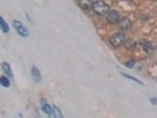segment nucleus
Wrapping results in <instances>:
<instances>
[{"instance_id":"2","label":"nucleus","mask_w":157,"mask_h":118,"mask_svg":"<svg viewBox=\"0 0 157 118\" xmlns=\"http://www.w3.org/2000/svg\"><path fill=\"white\" fill-rule=\"evenodd\" d=\"M12 26L14 27L16 32H17L19 36L24 37V38L30 36V32H28L27 27L21 21H19V20H13V21H12Z\"/></svg>"},{"instance_id":"4","label":"nucleus","mask_w":157,"mask_h":118,"mask_svg":"<svg viewBox=\"0 0 157 118\" xmlns=\"http://www.w3.org/2000/svg\"><path fill=\"white\" fill-rule=\"evenodd\" d=\"M119 13L117 11H110L108 14H106V21L111 25H115V24H118L119 23Z\"/></svg>"},{"instance_id":"3","label":"nucleus","mask_w":157,"mask_h":118,"mask_svg":"<svg viewBox=\"0 0 157 118\" xmlns=\"http://www.w3.org/2000/svg\"><path fill=\"white\" fill-rule=\"evenodd\" d=\"M109 43L114 47H119V46L125 43V37L122 33H115L114 36H111L109 38Z\"/></svg>"},{"instance_id":"12","label":"nucleus","mask_w":157,"mask_h":118,"mask_svg":"<svg viewBox=\"0 0 157 118\" xmlns=\"http://www.w3.org/2000/svg\"><path fill=\"white\" fill-rule=\"evenodd\" d=\"M0 83H1V85H2L4 88H9V85H11L9 78H7L6 76H1V77H0Z\"/></svg>"},{"instance_id":"9","label":"nucleus","mask_w":157,"mask_h":118,"mask_svg":"<svg viewBox=\"0 0 157 118\" xmlns=\"http://www.w3.org/2000/svg\"><path fill=\"white\" fill-rule=\"evenodd\" d=\"M0 27H1V31H2L4 33H9V26L6 24L5 19L2 18V17H0Z\"/></svg>"},{"instance_id":"10","label":"nucleus","mask_w":157,"mask_h":118,"mask_svg":"<svg viewBox=\"0 0 157 118\" xmlns=\"http://www.w3.org/2000/svg\"><path fill=\"white\" fill-rule=\"evenodd\" d=\"M78 5L85 11H87L89 9H92V1H78Z\"/></svg>"},{"instance_id":"15","label":"nucleus","mask_w":157,"mask_h":118,"mask_svg":"<svg viewBox=\"0 0 157 118\" xmlns=\"http://www.w3.org/2000/svg\"><path fill=\"white\" fill-rule=\"evenodd\" d=\"M125 46L128 47V48H133L135 47V43L133 41H131V40H125Z\"/></svg>"},{"instance_id":"1","label":"nucleus","mask_w":157,"mask_h":118,"mask_svg":"<svg viewBox=\"0 0 157 118\" xmlns=\"http://www.w3.org/2000/svg\"><path fill=\"white\" fill-rule=\"evenodd\" d=\"M92 9L93 12L98 14V16H105L110 12V7L109 5L104 2V1H100V0H97V1H92Z\"/></svg>"},{"instance_id":"16","label":"nucleus","mask_w":157,"mask_h":118,"mask_svg":"<svg viewBox=\"0 0 157 118\" xmlns=\"http://www.w3.org/2000/svg\"><path fill=\"white\" fill-rule=\"evenodd\" d=\"M124 65H125L126 67L131 69V67H133V66H135V60H133V59H130V60H128V62L124 64Z\"/></svg>"},{"instance_id":"6","label":"nucleus","mask_w":157,"mask_h":118,"mask_svg":"<svg viewBox=\"0 0 157 118\" xmlns=\"http://www.w3.org/2000/svg\"><path fill=\"white\" fill-rule=\"evenodd\" d=\"M118 26L121 30L123 31H125V30H128V28H130L131 26V21L129 18H123L119 20V23H118Z\"/></svg>"},{"instance_id":"8","label":"nucleus","mask_w":157,"mask_h":118,"mask_svg":"<svg viewBox=\"0 0 157 118\" xmlns=\"http://www.w3.org/2000/svg\"><path fill=\"white\" fill-rule=\"evenodd\" d=\"M1 67H2V71L4 73H6L9 77H13V73H12V69H11V66H9V64L7 63H4L1 64Z\"/></svg>"},{"instance_id":"14","label":"nucleus","mask_w":157,"mask_h":118,"mask_svg":"<svg viewBox=\"0 0 157 118\" xmlns=\"http://www.w3.org/2000/svg\"><path fill=\"white\" fill-rule=\"evenodd\" d=\"M141 46L143 47V48H145V51H150V50H152V46L150 45V43L149 41H145V40H143L142 43H141Z\"/></svg>"},{"instance_id":"17","label":"nucleus","mask_w":157,"mask_h":118,"mask_svg":"<svg viewBox=\"0 0 157 118\" xmlns=\"http://www.w3.org/2000/svg\"><path fill=\"white\" fill-rule=\"evenodd\" d=\"M150 103H151L152 105H157V97H151V98H150Z\"/></svg>"},{"instance_id":"5","label":"nucleus","mask_w":157,"mask_h":118,"mask_svg":"<svg viewBox=\"0 0 157 118\" xmlns=\"http://www.w3.org/2000/svg\"><path fill=\"white\" fill-rule=\"evenodd\" d=\"M31 76H32V79H33L35 83L42 82V74H40V71H39L38 67L32 66V69H31Z\"/></svg>"},{"instance_id":"13","label":"nucleus","mask_w":157,"mask_h":118,"mask_svg":"<svg viewBox=\"0 0 157 118\" xmlns=\"http://www.w3.org/2000/svg\"><path fill=\"white\" fill-rule=\"evenodd\" d=\"M121 74H122L123 77H125V78H128V79H130V80H132V82L137 83V84H140V85H143V83L141 82L140 79H137V78H135V77H132V76H130V74H128V73H123V72H121Z\"/></svg>"},{"instance_id":"7","label":"nucleus","mask_w":157,"mask_h":118,"mask_svg":"<svg viewBox=\"0 0 157 118\" xmlns=\"http://www.w3.org/2000/svg\"><path fill=\"white\" fill-rule=\"evenodd\" d=\"M40 105H42V110H43L44 113H46V115H51L53 111H52V108L50 106V104L46 102V100L42 99L40 100Z\"/></svg>"},{"instance_id":"11","label":"nucleus","mask_w":157,"mask_h":118,"mask_svg":"<svg viewBox=\"0 0 157 118\" xmlns=\"http://www.w3.org/2000/svg\"><path fill=\"white\" fill-rule=\"evenodd\" d=\"M52 115L54 118H64V116H63V113H61L60 109L58 108V106H53L52 108Z\"/></svg>"}]
</instances>
